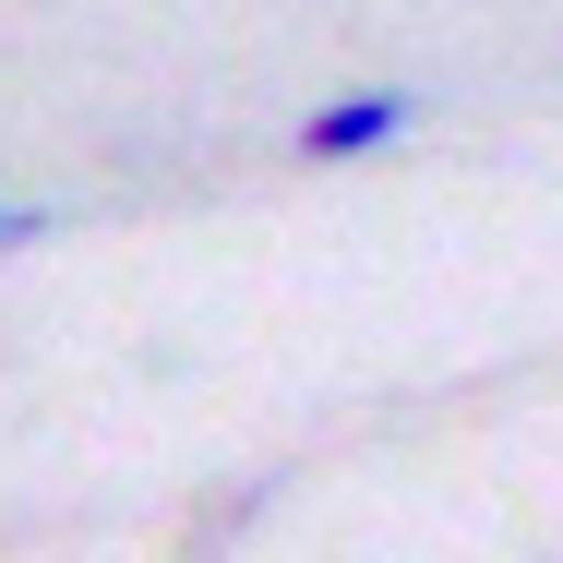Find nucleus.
I'll list each match as a JSON object with an SVG mask.
<instances>
[{"instance_id": "f03ea898", "label": "nucleus", "mask_w": 563, "mask_h": 563, "mask_svg": "<svg viewBox=\"0 0 563 563\" xmlns=\"http://www.w3.org/2000/svg\"><path fill=\"white\" fill-rule=\"evenodd\" d=\"M36 228H48V217H36V205H0V252H24Z\"/></svg>"}, {"instance_id": "f257e3e1", "label": "nucleus", "mask_w": 563, "mask_h": 563, "mask_svg": "<svg viewBox=\"0 0 563 563\" xmlns=\"http://www.w3.org/2000/svg\"><path fill=\"white\" fill-rule=\"evenodd\" d=\"M420 120V97H396V85H372V97H324V109L300 120V156L312 168H347V156H384L396 132Z\"/></svg>"}]
</instances>
